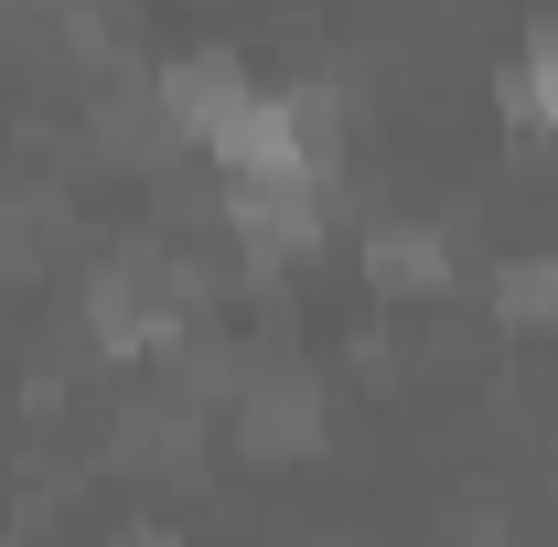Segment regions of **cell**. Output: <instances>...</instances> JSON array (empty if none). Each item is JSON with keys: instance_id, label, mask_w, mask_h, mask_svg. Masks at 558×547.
I'll use <instances>...</instances> for the list:
<instances>
[{"instance_id": "obj_3", "label": "cell", "mask_w": 558, "mask_h": 547, "mask_svg": "<svg viewBox=\"0 0 558 547\" xmlns=\"http://www.w3.org/2000/svg\"><path fill=\"white\" fill-rule=\"evenodd\" d=\"M226 226H236V258L269 279L290 258H312V236H323V183H236L226 194Z\"/></svg>"}, {"instance_id": "obj_6", "label": "cell", "mask_w": 558, "mask_h": 547, "mask_svg": "<svg viewBox=\"0 0 558 547\" xmlns=\"http://www.w3.org/2000/svg\"><path fill=\"white\" fill-rule=\"evenodd\" d=\"M505 108H515L526 130L558 139V33H537V44H526V65L505 75Z\"/></svg>"}, {"instance_id": "obj_4", "label": "cell", "mask_w": 558, "mask_h": 547, "mask_svg": "<svg viewBox=\"0 0 558 547\" xmlns=\"http://www.w3.org/2000/svg\"><path fill=\"white\" fill-rule=\"evenodd\" d=\"M108 451H119L130 473H194V462H205V409H194V398H140V409L108 429Z\"/></svg>"}, {"instance_id": "obj_2", "label": "cell", "mask_w": 558, "mask_h": 547, "mask_svg": "<svg viewBox=\"0 0 558 547\" xmlns=\"http://www.w3.org/2000/svg\"><path fill=\"white\" fill-rule=\"evenodd\" d=\"M236 440H247V462H301V451L323 440V387H312L301 365H247V387H236Z\"/></svg>"}, {"instance_id": "obj_5", "label": "cell", "mask_w": 558, "mask_h": 547, "mask_svg": "<svg viewBox=\"0 0 558 547\" xmlns=\"http://www.w3.org/2000/svg\"><path fill=\"white\" fill-rule=\"evenodd\" d=\"M365 279L376 290H451V226H418V215H387V226H365Z\"/></svg>"}, {"instance_id": "obj_8", "label": "cell", "mask_w": 558, "mask_h": 547, "mask_svg": "<svg viewBox=\"0 0 558 547\" xmlns=\"http://www.w3.org/2000/svg\"><path fill=\"white\" fill-rule=\"evenodd\" d=\"M130 547H172V537H130Z\"/></svg>"}, {"instance_id": "obj_7", "label": "cell", "mask_w": 558, "mask_h": 547, "mask_svg": "<svg viewBox=\"0 0 558 547\" xmlns=\"http://www.w3.org/2000/svg\"><path fill=\"white\" fill-rule=\"evenodd\" d=\"M494 312H505V323H558V258H515V269H494Z\"/></svg>"}, {"instance_id": "obj_1", "label": "cell", "mask_w": 558, "mask_h": 547, "mask_svg": "<svg viewBox=\"0 0 558 547\" xmlns=\"http://www.w3.org/2000/svg\"><path fill=\"white\" fill-rule=\"evenodd\" d=\"M150 97H161L172 139H194V150H226V139L258 119V86L226 65V54H183V65H161V75H150Z\"/></svg>"}]
</instances>
